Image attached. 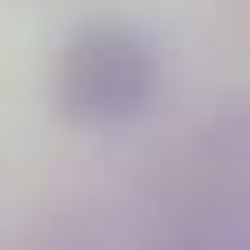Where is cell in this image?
<instances>
[{
  "mask_svg": "<svg viewBox=\"0 0 250 250\" xmlns=\"http://www.w3.org/2000/svg\"><path fill=\"white\" fill-rule=\"evenodd\" d=\"M160 98V49L125 21H83L56 56V104L77 125H125Z\"/></svg>",
  "mask_w": 250,
  "mask_h": 250,
  "instance_id": "6da1fadb",
  "label": "cell"
}]
</instances>
